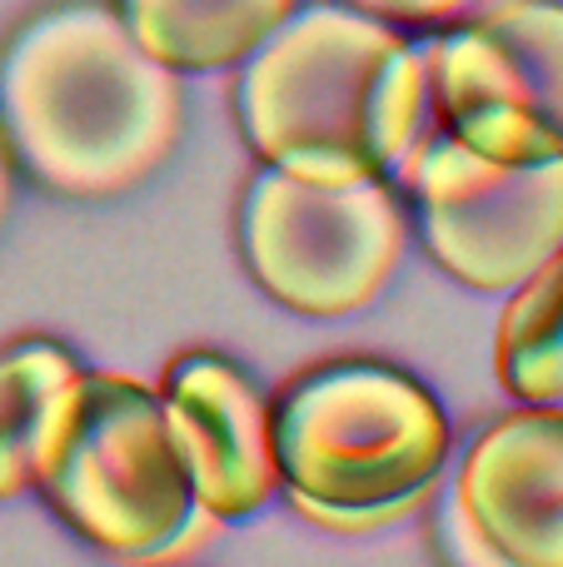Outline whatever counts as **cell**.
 Listing matches in <instances>:
<instances>
[{"mask_svg":"<svg viewBox=\"0 0 563 567\" xmlns=\"http://www.w3.org/2000/svg\"><path fill=\"white\" fill-rule=\"evenodd\" d=\"M235 120L259 165L299 179H389L429 120L424 50L349 6H295L239 60Z\"/></svg>","mask_w":563,"mask_h":567,"instance_id":"6da1fadb","label":"cell"},{"mask_svg":"<svg viewBox=\"0 0 563 567\" xmlns=\"http://www.w3.org/2000/svg\"><path fill=\"white\" fill-rule=\"evenodd\" d=\"M35 488L75 538L120 563L160 567L219 528L190 488L160 389L130 373H85L60 389L35 449Z\"/></svg>","mask_w":563,"mask_h":567,"instance_id":"277c9868","label":"cell"},{"mask_svg":"<svg viewBox=\"0 0 563 567\" xmlns=\"http://www.w3.org/2000/svg\"><path fill=\"white\" fill-rule=\"evenodd\" d=\"M299 0H120L130 35L180 75L225 70L255 55Z\"/></svg>","mask_w":563,"mask_h":567,"instance_id":"30bf717a","label":"cell"},{"mask_svg":"<svg viewBox=\"0 0 563 567\" xmlns=\"http://www.w3.org/2000/svg\"><path fill=\"white\" fill-rule=\"evenodd\" d=\"M180 80L120 20L75 0L40 10L0 50V130L25 175L55 195H120L180 140Z\"/></svg>","mask_w":563,"mask_h":567,"instance_id":"7a4b0ae2","label":"cell"},{"mask_svg":"<svg viewBox=\"0 0 563 567\" xmlns=\"http://www.w3.org/2000/svg\"><path fill=\"white\" fill-rule=\"evenodd\" d=\"M444 503L499 567H563V403L489 419L459 453Z\"/></svg>","mask_w":563,"mask_h":567,"instance_id":"ba28073f","label":"cell"},{"mask_svg":"<svg viewBox=\"0 0 563 567\" xmlns=\"http://www.w3.org/2000/svg\"><path fill=\"white\" fill-rule=\"evenodd\" d=\"M419 50L434 130L499 165L563 159V0H504Z\"/></svg>","mask_w":563,"mask_h":567,"instance_id":"52a82bcc","label":"cell"},{"mask_svg":"<svg viewBox=\"0 0 563 567\" xmlns=\"http://www.w3.org/2000/svg\"><path fill=\"white\" fill-rule=\"evenodd\" d=\"M349 6H359V10H365V6H369V0H349Z\"/></svg>","mask_w":563,"mask_h":567,"instance_id":"5bb4252c","label":"cell"},{"mask_svg":"<svg viewBox=\"0 0 563 567\" xmlns=\"http://www.w3.org/2000/svg\"><path fill=\"white\" fill-rule=\"evenodd\" d=\"M75 373V353L50 339H16L0 349V503L35 488L40 433Z\"/></svg>","mask_w":563,"mask_h":567,"instance_id":"7c38bea8","label":"cell"},{"mask_svg":"<svg viewBox=\"0 0 563 567\" xmlns=\"http://www.w3.org/2000/svg\"><path fill=\"white\" fill-rule=\"evenodd\" d=\"M279 493L329 533L409 518L454 458V423L419 373L385 359H325L269 399Z\"/></svg>","mask_w":563,"mask_h":567,"instance_id":"3957f363","label":"cell"},{"mask_svg":"<svg viewBox=\"0 0 563 567\" xmlns=\"http://www.w3.org/2000/svg\"><path fill=\"white\" fill-rule=\"evenodd\" d=\"M395 175L405 179L409 235L434 269L474 293L504 299L563 245V159L499 165L434 130Z\"/></svg>","mask_w":563,"mask_h":567,"instance_id":"8992f818","label":"cell"},{"mask_svg":"<svg viewBox=\"0 0 563 567\" xmlns=\"http://www.w3.org/2000/svg\"><path fill=\"white\" fill-rule=\"evenodd\" d=\"M10 165H16V155H10L6 130H0V219H6V205H10Z\"/></svg>","mask_w":563,"mask_h":567,"instance_id":"4fadbf2b","label":"cell"},{"mask_svg":"<svg viewBox=\"0 0 563 567\" xmlns=\"http://www.w3.org/2000/svg\"><path fill=\"white\" fill-rule=\"evenodd\" d=\"M155 389L199 508L219 523L265 508L279 493V468L269 399L255 379L225 353L190 349L165 363Z\"/></svg>","mask_w":563,"mask_h":567,"instance_id":"9c48e42d","label":"cell"},{"mask_svg":"<svg viewBox=\"0 0 563 567\" xmlns=\"http://www.w3.org/2000/svg\"><path fill=\"white\" fill-rule=\"evenodd\" d=\"M494 373L514 403H563V245L509 289Z\"/></svg>","mask_w":563,"mask_h":567,"instance_id":"8fae6325","label":"cell"},{"mask_svg":"<svg viewBox=\"0 0 563 567\" xmlns=\"http://www.w3.org/2000/svg\"><path fill=\"white\" fill-rule=\"evenodd\" d=\"M245 275L289 313L345 319L389 289L409 255V205L389 179H299L259 165L235 209Z\"/></svg>","mask_w":563,"mask_h":567,"instance_id":"5b68a950","label":"cell"}]
</instances>
